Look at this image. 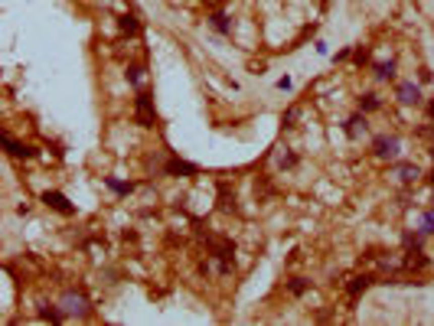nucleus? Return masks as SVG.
Instances as JSON below:
<instances>
[{"instance_id": "nucleus-2", "label": "nucleus", "mask_w": 434, "mask_h": 326, "mask_svg": "<svg viewBox=\"0 0 434 326\" xmlns=\"http://www.w3.org/2000/svg\"><path fill=\"white\" fill-rule=\"evenodd\" d=\"M372 147H376V157H382V160H395L398 157V141L395 137H379Z\"/></svg>"}, {"instance_id": "nucleus-6", "label": "nucleus", "mask_w": 434, "mask_h": 326, "mask_svg": "<svg viewBox=\"0 0 434 326\" xmlns=\"http://www.w3.org/2000/svg\"><path fill=\"white\" fill-rule=\"evenodd\" d=\"M398 98H402L405 105H418V101H421V95H418V85H411V82H402V85H398Z\"/></svg>"}, {"instance_id": "nucleus-19", "label": "nucleus", "mask_w": 434, "mask_h": 326, "mask_svg": "<svg viewBox=\"0 0 434 326\" xmlns=\"http://www.w3.org/2000/svg\"><path fill=\"white\" fill-rule=\"evenodd\" d=\"M294 117H297V108H291V111H287V114H284V121H287V127H291V124H294Z\"/></svg>"}, {"instance_id": "nucleus-21", "label": "nucleus", "mask_w": 434, "mask_h": 326, "mask_svg": "<svg viewBox=\"0 0 434 326\" xmlns=\"http://www.w3.org/2000/svg\"><path fill=\"white\" fill-rule=\"evenodd\" d=\"M431 183H434V173H431Z\"/></svg>"}, {"instance_id": "nucleus-13", "label": "nucleus", "mask_w": 434, "mask_h": 326, "mask_svg": "<svg viewBox=\"0 0 434 326\" xmlns=\"http://www.w3.org/2000/svg\"><path fill=\"white\" fill-rule=\"evenodd\" d=\"M212 26H216L219 33H229V20H225V13H212Z\"/></svg>"}, {"instance_id": "nucleus-4", "label": "nucleus", "mask_w": 434, "mask_h": 326, "mask_svg": "<svg viewBox=\"0 0 434 326\" xmlns=\"http://www.w3.org/2000/svg\"><path fill=\"white\" fill-rule=\"evenodd\" d=\"M405 268H408V271H421V268H428V258H424V251L418 245L405 254Z\"/></svg>"}, {"instance_id": "nucleus-16", "label": "nucleus", "mask_w": 434, "mask_h": 326, "mask_svg": "<svg viewBox=\"0 0 434 326\" xmlns=\"http://www.w3.org/2000/svg\"><path fill=\"white\" fill-rule=\"evenodd\" d=\"M108 186H111L114 192H131V183L124 186V183H118V179H108Z\"/></svg>"}, {"instance_id": "nucleus-8", "label": "nucleus", "mask_w": 434, "mask_h": 326, "mask_svg": "<svg viewBox=\"0 0 434 326\" xmlns=\"http://www.w3.org/2000/svg\"><path fill=\"white\" fill-rule=\"evenodd\" d=\"M66 313H85V297L82 294H66Z\"/></svg>"}, {"instance_id": "nucleus-9", "label": "nucleus", "mask_w": 434, "mask_h": 326, "mask_svg": "<svg viewBox=\"0 0 434 326\" xmlns=\"http://www.w3.org/2000/svg\"><path fill=\"white\" fill-rule=\"evenodd\" d=\"M4 144H7V150H10L13 157H30V154H33L30 147H23V144H17V141H13L10 134H4Z\"/></svg>"}, {"instance_id": "nucleus-11", "label": "nucleus", "mask_w": 434, "mask_h": 326, "mask_svg": "<svg viewBox=\"0 0 434 326\" xmlns=\"http://www.w3.org/2000/svg\"><path fill=\"white\" fill-rule=\"evenodd\" d=\"M376 75L379 79H395V62H385V66H376Z\"/></svg>"}, {"instance_id": "nucleus-5", "label": "nucleus", "mask_w": 434, "mask_h": 326, "mask_svg": "<svg viewBox=\"0 0 434 326\" xmlns=\"http://www.w3.org/2000/svg\"><path fill=\"white\" fill-rule=\"evenodd\" d=\"M369 284H372V277H369V274H356V277H353V281H349V284H346V294H349V297H353V300H356V297H359V294H362V290H366V287H369Z\"/></svg>"}, {"instance_id": "nucleus-14", "label": "nucleus", "mask_w": 434, "mask_h": 326, "mask_svg": "<svg viewBox=\"0 0 434 326\" xmlns=\"http://www.w3.org/2000/svg\"><path fill=\"white\" fill-rule=\"evenodd\" d=\"M359 108H362V111H376V108H379V98H376V95H362V98H359Z\"/></svg>"}, {"instance_id": "nucleus-1", "label": "nucleus", "mask_w": 434, "mask_h": 326, "mask_svg": "<svg viewBox=\"0 0 434 326\" xmlns=\"http://www.w3.org/2000/svg\"><path fill=\"white\" fill-rule=\"evenodd\" d=\"M137 121L144 124V127H154L157 124V114H154V105H150V95H137V108H134Z\"/></svg>"}, {"instance_id": "nucleus-22", "label": "nucleus", "mask_w": 434, "mask_h": 326, "mask_svg": "<svg viewBox=\"0 0 434 326\" xmlns=\"http://www.w3.org/2000/svg\"><path fill=\"white\" fill-rule=\"evenodd\" d=\"M431 154H434V147H431Z\"/></svg>"}, {"instance_id": "nucleus-3", "label": "nucleus", "mask_w": 434, "mask_h": 326, "mask_svg": "<svg viewBox=\"0 0 434 326\" xmlns=\"http://www.w3.org/2000/svg\"><path fill=\"white\" fill-rule=\"evenodd\" d=\"M43 203L52 206V209L62 212V216H72V206H69V199L62 196V192H43Z\"/></svg>"}, {"instance_id": "nucleus-10", "label": "nucleus", "mask_w": 434, "mask_h": 326, "mask_svg": "<svg viewBox=\"0 0 434 326\" xmlns=\"http://www.w3.org/2000/svg\"><path fill=\"white\" fill-rule=\"evenodd\" d=\"M398 173H402L405 183H418V179H421V170H418V166H398Z\"/></svg>"}, {"instance_id": "nucleus-17", "label": "nucleus", "mask_w": 434, "mask_h": 326, "mask_svg": "<svg viewBox=\"0 0 434 326\" xmlns=\"http://www.w3.org/2000/svg\"><path fill=\"white\" fill-rule=\"evenodd\" d=\"M141 72H144V69H137V66H134V69H131V72H128V79H131V82H134V85H137V82H141Z\"/></svg>"}, {"instance_id": "nucleus-18", "label": "nucleus", "mask_w": 434, "mask_h": 326, "mask_svg": "<svg viewBox=\"0 0 434 326\" xmlns=\"http://www.w3.org/2000/svg\"><path fill=\"white\" fill-rule=\"evenodd\" d=\"M424 232H434V212L424 216Z\"/></svg>"}, {"instance_id": "nucleus-15", "label": "nucleus", "mask_w": 434, "mask_h": 326, "mask_svg": "<svg viewBox=\"0 0 434 326\" xmlns=\"http://www.w3.org/2000/svg\"><path fill=\"white\" fill-rule=\"evenodd\" d=\"M287 287H291V294H297V297H300V294L307 290V281H304V277H294V281L287 284Z\"/></svg>"}, {"instance_id": "nucleus-20", "label": "nucleus", "mask_w": 434, "mask_h": 326, "mask_svg": "<svg viewBox=\"0 0 434 326\" xmlns=\"http://www.w3.org/2000/svg\"><path fill=\"white\" fill-rule=\"evenodd\" d=\"M428 111H431V117H434V101H431V105H428Z\"/></svg>"}, {"instance_id": "nucleus-12", "label": "nucleus", "mask_w": 434, "mask_h": 326, "mask_svg": "<svg viewBox=\"0 0 434 326\" xmlns=\"http://www.w3.org/2000/svg\"><path fill=\"white\" fill-rule=\"evenodd\" d=\"M121 30H124V33H137V30H141L137 17H121Z\"/></svg>"}, {"instance_id": "nucleus-7", "label": "nucleus", "mask_w": 434, "mask_h": 326, "mask_svg": "<svg viewBox=\"0 0 434 326\" xmlns=\"http://www.w3.org/2000/svg\"><path fill=\"white\" fill-rule=\"evenodd\" d=\"M167 173H173V176H196V166L193 163H183V160H170L167 163Z\"/></svg>"}]
</instances>
